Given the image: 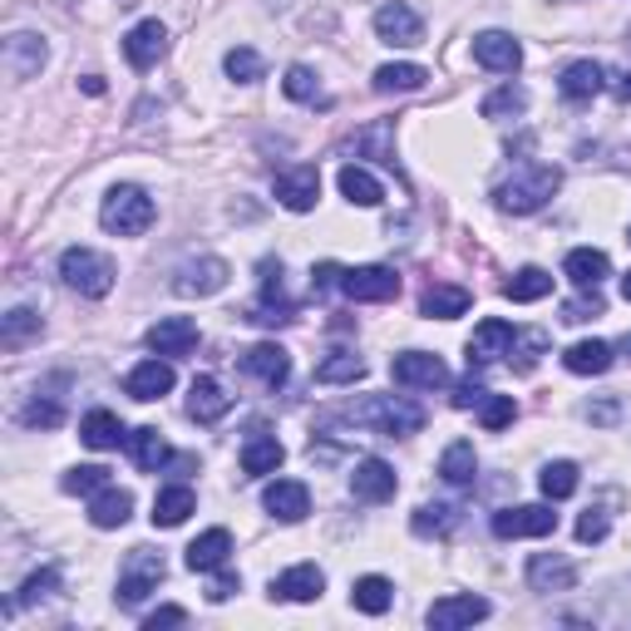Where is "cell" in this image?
I'll return each mask as SVG.
<instances>
[{"label": "cell", "mask_w": 631, "mask_h": 631, "mask_svg": "<svg viewBox=\"0 0 631 631\" xmlns=\"http://www.w3.org/2000/svg\"><path fill=\"white\" fill-rule=\"evenodd\" d=\"M557 188H563V173L557 168H547V163H523V168H513V178H503L494 188V202L503 212H518V218H523V212L543 208Z\"/></svg>", "instance_id": "obj_1"}, {"label": "cell", "mask_w": 631, "mask_h": 631, "mask_svg": "<svg viewBox=\"0 0 631 631\" xmlns=\"http://www.w3.org/2000/svg\"><path fill=\"white\" fill-rule=\"evenodd\" d=\"M158 218L154 198H148L144 188H134V182H119V188L104 192V208H99V222H104L109 232H119V237H139V232H148Z\"/></svg>", "instance_id": "obj_2"}, {"label": "cell", "mask_w": 631, "mask_h": 631, "mask_svg": "<svg viewBox=\"0 0 631 631\" xmlns=\"http://www.w3.org/2000/svg\"><path fill=\"white\" fill-rule=\"evenodd\" d=\"M345 420L370 424V430H380L385 440H405V434L424 430V410H420V405H414V400H395V395H380V400L351 405V410H345Z\"/></svg>", "instance_id": "obj_3"}, {"label": "cell", "mask_w": 631, "mask_h": 631, "mask_svg": "<svg viewBox=\"0 0 631 631\" xmlns=\"http://www.w3.org/2000/svg\"><path fill=\"white\" fill-rule=\"evenodd\" d=\"M59 277H65L69 291H79V297H109V287H114V262L99 257V252L89 247H69L65 257H59Z\"/></svg>", "instance_id": "obj_4"}, {"label": "cell", "mask_w": 631, "mask_h": 631, "mask_svg": "<svg viewBox=\"0 0 631 631\" xmlns=\"http://www.w3.org/2000/svg\"><path fill=\"white\" fill-rule=\"evenodd\" d=\"M163 573H168L163 553H154V547H134V553L124 557V567H119V607H139L163 583Z\"/></svg>", "instance_id": "obj_5"}, {"label": "cell", "mask_w": 631, "mask_h": 631, "mask_svg": "<svg viewBox=\"0 0 631 631\" xmlns=\"http://www.w3.org/2000/svg\"><path fill=\"white\" fill-rule=\"evenodd\" d=\"M341 297H351V301H395L400 297V277H395V267H345L341 272Z\"/></svg>", "instance_id": "obj_6"}, {"label": "cell", "mask_w": 631, "mask_h": 631, "mask_svg": "<svg viewBox=\"0 0 631 631\" xmlns=\"http://www.w3.org/2000/svg\"><path fill=\"white\" fill-rule=\"evenodd\" d=\"M557 533V513L543 503H518L494 513V538H547Z\"/></svg>", "instance_id": "obj_7"}, {"label": "cell", "mask_w": 631, "mask_h": 631, "mask_svg": "<svg viewBox=\"0 0 631 631\" xmlns=\"http://www.w3.org/2000/svg\"><path fill=\"white\" fill-rule=\"evenodd\" d=\"M390 375L395 385H405V390H434V385L450 380V370H444L440 355H424V351H405L390 361Z\"/></svg>", "instance_id": "obj_8"}, {"label": "cell", "mask_w": 631, "mask_h": 631, "mask_svg": "<svg viewBox=\"0 0 631 631\" xmlns=\"http://www.w3.org/2000/svg\"><path fill=\"white\" fill-rule=\"evenodd\" d=\"M513 341H518V331L508 321H498V316H488V321H478L474 325V335H469V370H478V365H494L498 355H508L513 351Z\"/></svg>", "instance_id": "obj_9"}, {"label": "cell", "mask_w": 631, "mask_h": 631, "mask_svg": "<svg viewBox=\"0 0 631 631\" xmlns=\"http://www.w3.org/2000/svg\"><path fill=\"white\" fill-rule=\"evenodd\" d=\"M375 35H380L385 45H400V49H410V45H420V40H424V20L414 15L410 5H400V0H390V5H380V10H375Z\"/></svg>", "instance_id": "obj_10"}, {"label": "cell", "mask_w": 631, "mask_h": 631, "mask_svg": "<svg viewBox=\"0 0 631 631\" xmlns=\"http://www.w3.org/2000/svg\"><path fill=\"white\" fill-rule=\"evenodd\" d=\"M228 277L232 272L222 257H198V262H188V267H178L173 291H178V297H212V291L228 287Z\"/></svg>", "instance_id": "obj_11"}, {"label": "cell", "mask_w": 631, "mask_h": 631, "mask_svg": "<svg viewBox=\"0 0 631 631\" xmlns=\"http://www.w3.org/2000/svg\"><path fill=\"white\" fill-rule=\"evenodd\" d=\"M316 198H321V173L311 163H297V168L277 173V202L291 212H311Z\"/></svg>", "instance_id": "obj_12"}, {"label": "cell", "mask_w": 631, "mask_h": 631, "mask_svg": "<svg viewBox=\"0 0 631 631\" xmlns=\"http://www.w3.org/2000/svg\"><path fill=\"white\" fill-rule=\"evenodd\" d=\"M242 370H247L252 380H262L267 390H281L287 375H291V355L281 351L277 341H262V345H252V351L242 355Z\"/></svg>", "instance_id": "obj_13"}, {"label": "cell", "mask_w": 631, "mask_h": 631, "mask_svg": "<svg viewBox=\"0 0 631 631\" xmlns=\"http://www.w3.org/2000/svg\"><path fill=\"white\" fill-rule=\"evenodd\" d=\"M528 587L533 593H573L577 587V567L563 553H533L528 557Z\"/></svg>", "instance_id": "obj_14"}, {"label": "cell", "mask_w": 631, "mask_h": 631, "mask_svg": "<svg viewBox=\"0 0 631 631\" xmlns=\"http://www.w3.org/2000/svg\"><path fill=\"white\" fill-rule=\"evenodd\" d=\"M124 55L134 69H154L158 59L168 55V30H163L158 20H139V25L124 35Z\"/></svg>", "instance_id": "obj_15"}, {"label": "cell", "mask_w": 631, "mask_h": 631, "mask_svg": "<svg viewBox=\"0 0 631 631\" xmlns=\"http://www.w3.org/2000/svg\"><path fill=\"white\" fill-rule=\"evenodd\" d=\"M474 59L484 69H494V75H513V69L523 65V45H518L513 35H503V30H484V35L474 40Z\"/></svg>", "instance_id": "obj_16"}, {"label": "cell", "mask_w": 631, "mask_h": 631, "mask_svg": "<svg viewBox=\"0 0 631 631\" xmlns=\"http://www.w3.org/2000/svg\"><path fill=\"white\" fill-rule=\"evenodd\" d=\"M262 503H267V513L277 518V523H301V518L311 513V494H307V484H297V478H277V484H267Z\"/></svg>", "instance_id": "obj_17"}, {"label": "cell", "mask_w": 631, "mask_h": 631, "mask_svg": "<svg viewBox=\"0 0 631 631\" xmlns=\"http://www.w3.org/2000/svg\"><path fill=\"white\" fill-rule=\"evenodd\" d=\"M488 617V602L484 597H440V602L424 612V622L434 631H460V627H474Z\"/></svg>", "instance_id": "obj_18"}, {"label": "cell", "mask_w": 631, "mask_h": 631, "mask_svg": "<svg viewBox=\"0 0 631 631\" xmlns=\"http://www.w3.org/2000/svg\"><path fill=\"white\" fill-rule=\"evenodd\" d=\"M395 488H400V478L385 460H361L351 474V494L361 498V503H385V498H395Z\"/></svg>", "instance_id": "obj_19"}, {"label": "cell", "mask_w": 631, "mask_h": 631, "mask_svg": "<svg viewBox=\"0 0 631 631\" xmlns=\"http://www.w3.org/2000/svg\"><path fill=\"white\" fill-rule=\"evenodd\" d=\"M45 59H49L45 40L30 35V30H15V35L5 40V69H10L15 79H35L40 69H45Z\"/></svg>", "instance_id": "obj_20"}, {"label": "cell", "mask_w": 631, "mask_h": 631, "mask_svg": "<svg viewBox=\"0 0 631 631\" xmlns=\"http://www.w3.org/2000/svg\"><path fill=\"white\" fill-rule=\"evenodd\" d=\"M321 593H325V573L316 563L291 567V573H281L277 583H272V597H277V602H316Z\"/></svg>", "instance_id": "obj_21"}, {"label": "cell", "mask_w": 631, "mask_h": 631, "mask_svg": "<svg viewBox=\"0 0 631 631\" xmlns=\"http://www.w3.org/2000/svg\"><path fill=\"white\" fill-rule=\"evenodd\" d=\"M228 410H232V395L222 390L212 375H198L192 390H188V414H192V420H198V424H218Z\"/></svg>", "instance_id": "obj_22"}, {"label": "cell", "mask_w": 631, "mask_h": 631, "mask_svg": "<svg viewBox=\"0 0 631 631\" xmlns=\"http://www.w3.org/2000/svg\"><path fill=\"white\" fill-rule=\"evenodd\" d=\"M129 513H134V494L129 488L104 484L99 494H89V523L95 528H124Z\"/></svg>", "instance_id": "obj_23"}, {"label": "cell", "mask_w": 631, "mask_h": 631, "mask_svg": "<svg viewBox=\"0 0 631 631\" xmlns=\"http://www.w3.org/2000/svg\"><path fill=\"white\" fill-rule=\"evenodd\" d=\"M563 272L577 291H597L607 281V272H612V262H607V252H597V247H577V252H567Z\"/></svg>", "instance_id": "obj_24"}, {"label": "cell", "mask_w": 631, "mask_h": 631, "mask_svg": "<svg viewBox=\"0 0 631 631\" xmlns=\"http://www.w3.org/2000/svg\"><path fill=\"white\" fill-rule=\"evenodd\" d=\"M148 345H154L158 355H188L192 345H198V321H188V316H168V321L148 325Z\"/></svg>", "instance_id": "obj_25"}, {"label": "cell", "mask_w": 631, "mask_h": 631, "mask_svg": "<svg viewBox=\"0 0 631 631\" xmlns=\"http://www.w3.org/2000/svg\"><path fill=\"white\" fill-rule=\"evenodd\" d=\"M602 85H607V75H602V65H597V59H573V65L563 69V79H557V89H563L567 104H587V99H593Z\"/></svg>", "instance_id": "obj_26"}, {"label": "cell", "mask_w": 631, "mask_h": 631, "mask_svg": "<svg viewBox=\"0 0 631 631\" xmlns=\"http://www.w3.org/2000/svg\"><path fill=\"white\" fill-rule=\"evenodd\" d=\"M287 460V450H281L277 434L257 430L247 444H242V474L247 478H262V474H277V464Z\"/></svg>", "instance_id": "obj_27"}, {"label": "cell", "mask_w": 631, "mask_h": 631, "mask_svg": "<svg viewBox=\"0 0 631 631\" xmlns=\"http://www.w3.org/2000/svg\"><path fill=\"white\" fill-rule=\"evenodd\" d=\"M173 380H178V375H173V365L168 361H144V365H134V370H129V395H134V400H163V395L173 390Z\"/></svg>", "instance_id": "obj_28"}, {"label": "cell", "mask_w": 631, "mask_h": 631, "mask_svg": "<svg viewBox=\"0 0 631 631\" xmlns=\"http://www.w3.org/2000/svg\"><path fill=\"white\" fill-rule=\"evenodd\" d=\"M228 553H232V533L228 528H208L198 543H188V567L192 573H218V567H228Z\"/></svg>", "instance_id": "obj_29"}, {"label": "cell", "mask_w": 631, "mask_h": 631, "mask_svg": "<svg viewBox=\"0 0 631 631\" xmlns=\"http://www.w3.org/2000/svg\"><path fill=\"white\" fill-rule=\"evenodd\" d=\"M192 508H198V494H192L188 484L158 488V498H154V528H178V523H188Z\"/></svg>", "instance_id": "obj_30"}, {"label": "cell", "mask_w": 631, "mask_h": 631, "mask_svg": "<svg viewBox=\"0 0 631 631\" xmlns=\"http://www.w3.org/2000/svg\"><path fill=\"white\" fill-rule=\"evenodd\" d=\"M79 440H85L89 450H119L129 434H124V424H119L114 410H89L85 420H79Z\"/></svg>", "instance_id": "obj_31"}, {"label": "cell", "mask_w": 631, "mask_h": 631, "mask_svg": "<svg viewBox=\"0 0 631 631\" xmlns=\"http://www.w3.org/2000/svg\"><path fill=\"white\" fill-rule=\"evenodd\" d=\"M469 291L464 287H444V281H434V287H424V297H420V311L430 316V321H454V316H464L469 311Z\"/></svg>", "instance_id": "obj_32"}, {"label": "cell", "mask_w": 631, "mask_h": 631, "mask_svg": "<svg viewBox=\"0 0 631 631\" xmlns=\"http://www.w3.org/2000/svg\"><path fill=\"white\" fill-rule=\"evenodd\" d=\"M460 523H464L460 503H424V508H414V518H410V528L420 538H444V533H454Z\"/></svg>", "instance_id": "obj_33"}, {"label": "cell", "mask_w": 631, "mask_h": 631, "mask_svg": "<svg viewBox=\"0 0 631 631\" xmlns=\"http://www.w3.org/2000/svg\"><path fill=\"white\" fill-rule=\"evenodd\" d=\"M129 454H134V464L144 474H154V469H163V464L173 460V450H168V440L154 430V424H144V430H134L129 434Z\"/></svg>", "instance_id": "obj_34"}, {"label": "cell", "mask_w": 631, "mask_h": 631, "mask_svg": "<svg viewBox=\"0 0 631 631\" xmlns=\"http://www.w3.org/2000/svg\"><path fill=\"white\" fill-rule=\"evenodd\" d=\"M612 361H617V355H612V345H607V341H577L573 351L563 355V365L573 375H607V370H612Z\"/></svg>", "instance_id": "obj_35"}, {"label": "cell", "mask_w": 631, "mask_h": 631, "mask_svg": "<svg viewBox=\"0 0 631 631\" xmlns=\"http://www.w3.org/2000/svg\"><path fill=\"white\" fill-rule=\"evenodd\" d=\"M440 478H444V484H454V488H474L478 460H474V444H469V440H460V444H450V450H444Z\"/></svg>", "instance_id": "obj_36"}, {"label": "cell", "mask_w": 631, "mask_h": 631, "mask_svg": "<svg viewBox=\"0 0 631 631\" xmlns=\"http://www.w3.org/2000/svg\"><path fill=\"white\" fill-rule=\"evenodd\" d=\"M390 602H395V587L385 583V577H361V583L351 587V607L365 617H385Z\"/></svg>", "instance_id": "obj_37"}, {"label": "cell", "mask_w": 631, "mask_h": 631, "mask_svg": "<svg viewBox=\"0 0 631 631\" xmlns=\"http://www.w3.org/2000/svg\"><path fill=\"white\" fill-rule=\"evenodd\" d=\"M341 192L355 202V208H380V202H385V188L375 182V173L355 168V163H345V168H341Z\"/></svg>", "instance_id": "obj_38"}, {"label": "cell", "mask_w": 631, "mask_h": 631, "mask_svg": "<svg viewBox=\"0 0 631 631\" xmlns=\"http://www.w3.org/2000/svg\"><path fill=\"white\" fill-rule=\"evenodd\" d=\"M424 69L420 65H380L375 69V89L380 95H414V89H424Z\"/></svg>", "instance_id": "obj_39"}, {"label": "cell", "mask_w": 631, "mask_h": 631, "mask_svg": "<svg viewBox=\"0 0 631 631\" xmlns=\"http://www.w3.org/2000/svg\"><path fill=\"white\" fill-rule=\"evenodd\" d=\"M45 331V321H40V311H30V307H15L5 316V321H0V345H5V351H20V345L30 341V335H40Z\"/></svg>", "instance_id": "obj_40"}, {"label": "cell", "mask_w": 631, "mask_h": 631, "mask_svg": "<svg viewBox=\"0 0 631 631\" xmlns=\"http://www.w3.org/2000/svg\"><path fill=\"white\" fill-rule=\"evenodd\" d=\"M361 375H365V361L355 351H335L331 361L316 365V380H321V385H355Z\"/></svg>", "instance_id": "obj_41"}, {"label": "cell", "mask_w": 631, "mask_h": 631, "mask_svg": "<svg viewBox=\"0 0 631 631\" xmlns=\"http://www.w3.org/2000/svg\"><path fill=\"white\" fill-rule=\"evenodd\" d=\"M553 291V277L543 267H523L513 281H503V297L508 301H543Z\"/></svg>", "instance_id": "obj_42"}, {"label": "cell", "mask_w": 631, "mask_h": 631, "mask_svg": "<svg viewBox=\"0 0 631 631\" xmlns=\"http://www.w3.org/2000/svg\"><path fill=\"white\" fill-rule=\"evenodd\" d=\"M281 89H287V95L297 99V104H321V109L331 104V99L321 95V79H316L307 65H291V69H287V79H281Z\"/></svg>", "instance_id": "obj_43"}, {"label": "cell", "mask_w": 631, "mask_h": 631, "mask_svg": "<svg viewBox=\"0 0 631 631\" xmlns=\"http://www.w3.org/2000/svg\"><path fill=\"white\" fill-rule=\"evenodd\" d=\"M55 593H59V567H40V573L25 577V587H20L15 602L20 607H40V602H49Z\"/></svg>", "instance_id": "obj_44"}, {"label": "cell", "mask_w": 631, "mask_h": 631, "mask_svg": "<svg viewBox=\"0 0 631 631\" xmlns=\"http://www.w3.org/2000/svg\"><path fill=\"white\" fill-rule=\"evenodd\" d=\"M538 484H543V494L553 498H573L577 494V464H567V460H557V464H547L543 474H538Z\"/></svg>", "instance_id": "obj_45"}, {"label": "cell", "mask_w": 631, "mask_h": 631, "mask_svg": "<svg viewBox=\"0 0 631 631\" xmlns=\"http://www.w3.org/2000/svg\"><path fill=\"white\" fill-rule=\"evenodd\" d=\"M222 65H228V75L237 79V85H257V79L267 75V65H262V55H257V49H247V45L228 49V59H222Z\"/></svg>", "instance_id": "obj_46"}, {"label": "cell", "mask_w": 631, "mask_h": 631, "mask_svg": "<svg viewBox=\"0 0 631 631\" xmlns=\"http://www.w3.org/2000/svg\"><path fill=\"white\" fill-rule=\"evenodd\" d=\"M523 109H528V89L518 85H503L484 99V119H508V114H523Z\"/></svg>", "instance_id": "obj_47"}, {"label": "cell", "mask_w": 631, "mask_h": 631, "mask_svg": "<svg viewBox=\"0 0 631 631\" xmlns=\"http://www.w3.org/2000/svg\"><path fill=\"white\" fill-rule=\"evenodd\" d=\"M513 414H518L513 395H488V400L478 405V424H484V430H503V424H513Z\"/></svg>", "instance_id": "obj_48"}, {"label": "cell", "mask_w": 631, "mask_h": 631, "mask_svg": "<svg viewBox=\"0 0 631 631\" xmlns=\"http://www.w3.org/2000/svg\"><path fill=\"white\" fill-rule=\"evenodd\" d=\"M104 484H109V469H99V464H79V469L65 474V494H99Z\"/></svg>", "instance_id": "obj_49"}, {"label": "cell", "mask_w": 631, "mask_h": 631, "mask_svg": "<svg viewBox=\"0 0 631 631\" xmlns=\"http://www.w3.org/2000/svg\"><path fill=\"white\" fill-rule=\"evenodd\" d=\"M513 351H518V370H533L538 355L547 351V331H518ZM513 351H508V355H513Z\"/></svg>", "instance_id": "obj_50"}, {"label": "cell", "mask_w": 631, "mask_h": 631, "mask_svg": "<svg viewBox=\"0 0 631 631\" xmlns=\"http://www.w3.org/2000/svg\"><path fill=\"white\" fill-rule=\"evenodd\" d=\"M25 424H30V430H55V424H65V410H59L55 400H30L25 405Z\"/></svg>", "instance_id": "obj_51"}, {"label": "cell", "mask_w": 631, "mask_h": 631, "mask_svg": "<svg viewBox=\"0 0 631 631\" xmlns=\"http://www.w3.org/2000/svg\"><path fill=\"white\" fill-rule=\"evenodd\" d=\"M607 307H602V297L597 291H583L577 301H567L563 307V321H573V325H583V321H593V316H602Z\"/></svg>", "instance_id": "obj_52"}, {"label": "cell", "mask_w": 631, "mask_h": 631, "mask_svg": "<svg viewBox=\"0 0 631 631\" xmlns=\"http://www.w3.org/2000/svg\"><path fill=\"white\" fill-rule=\"evenodd\" d=\"M385 139H390V124H375L370 134H361V139H355V148H375V158H380L385 168H395V148L385 144Z\"/></svg>", "instance_id": "obj_53"}, {"label": "cell", "mask_w": 631, "mask_h": 631, "mask_svg": "<svg viewBox=\"0 0 631 631\" xmlns=\"http://www.w3.org/2000/svg\"><path fill=\"white\" fill-rule=\"evenodd\" d=\"M602 538H607V513L602 508H587L577 518V543H602Z\"/></svg>", "instance_id": "obj_54"}, {"label": "cell", "mask_w": 631, "mask_h": 631, "mask_svg": "<svg viewBox=\"0 0 631 631\" xmlns=\"http://www.w3.org/2000/svg\"><path fill=\"white\" fill-rule=\"evenodd\" d=\"M484 400H488V390L474 380V375H469V380H460V385H454V410H478V405H484Z\"/></svg>", "instance_id": "obj_55"}, {"label": "cell", "mask_w": 631, "mask_h": 631, "mask_svg": "<svg viewBox=\"0 0 631 631\" xmlns=\"http://www.w3.org/2000/svg\"><path fill=\"white\" fill-rule=\"evenodd\" d=\"M341 272L345 267H335V262H321V267L311 272V291H341Z\"/></svg>", "instance_id": "obj_56"}, {"label": "cell", "mask_w": 631, "mask_h": 631, "mask_svg": "<svg viewBox=\"0 0 631 631\" xmlns=\"http://www.w3.org/2000/svg\"><path fill=\"white\" fill-rule=\"evenodd\" d=\"M188 622V612L182 607H158V612H148L144 617V631H158V627H182Z\"/></svg>", "instance_id": "obj_57"}, {"label": "cell", "mask_w": 631, "mask_h": 631, "mask_svg": "<svg viewBox=\"0 0 631 631\" xmlns=\"http://www.w3.org/2000/svg\"><path fill=\"white\" fill-rule=\"evenodd\" d=\"M237 577H232V573H222V567H218V577H212V587H208V602H228V597L232 593H237Z\"/></svg>", "instance_id": "obj_58"}, {"label": "cell", "mask_w": 631, "mask_h": 631, "mask_svg": "<svg viewBox=\"0 0 631 631\" xmlns=\"http://www.w3.org/2000/svg\"><path fill=\"white\" fill-rule=\"evenodd\" d=\"M593 420H597V424H612V420H617V400H602V405H597Z\"/></svg>", "instance_id": "obj_59"}, {"label": "cell", "mask_w": 631, "mask_h": 631, "mask_svg": "<svg viewBox=\"0 0 631 631\" xmlns=\"http://www.w3.org/2000/svg\"><path fill=\"white\" fill-rule=\"evenodd\" d=\"M79 85H85V95H104V79H99V75H85Z\"/></svg>", "instance_id": "obj_60"}, {"label": "cell", "mask_w": 631, "mask_h": 631, "mask_svg": "<svg viewBox=\"0 0 631 631\" xmlns=\"http://www.w3.org/2000/svg\"><path fill=\"white\" fill-rule=\"evenodd\" d=\"M617 99H622V104H631V69L622 79H617Z\"/></svg>", "instance_id": "obj_61"}, {"label": "cell", "mask_w": 631, "mask_h": 631, "mask_svg": "<svg viewBox=\"0 0 631 631\" xmlns=\"http://www.w3.org/2000/svg\"><path fill=\"white\" fill-rule=\"evenodd\" d=\"M622 297L631 301V272H627V281H622Z\"/></svg>", "instance_id": "obj_62"}, {"label": "cell", "mask_w": 631, "mask_h": 631, "mask_svg": "<svg viewBox=\"0 0 631 631\" xmlns=\"http://www.w3.org/2000/svg\"><path fill=\"white\" fill-rule=\"evenodd\" d=\"M267 5H277V10H281V5H291V0H267Z\"/></svg>", "instance_id": "obj_63"}, {"label": "cell", "mask_w": 631, "mask_h": 631, "mask_svg": "<svg viewBox=\"0 0 631 631\" xmlns=\"http://www.w3.org/2000/svg\"><path fill=\"white\" fill-rule=\"evenodd\" d=\"M622 351H627V355H631V335H627V341H622Z\"/></svg>", "instance_id": "obj_64"}]
</instances>
